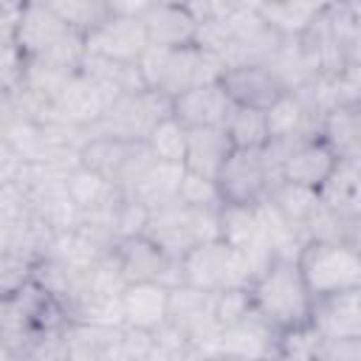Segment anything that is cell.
<instances>
[{
  "mask_svg": "<svg viewBox=\"0 0 361 361\" xmlns=\"http://www.w3.org/2000/svg\"><path fill=\"white\" fill-rule=\"evenodd\" d=\"M254 310L279 333L310 324L313 293L299 271V262L274 259L271 268L251 285Z\"/></svg>",
  "mask_w": 361,
  "mask_h": 361,
  "instance_id": "1",
  "label": "cell"
},
{
  "mask_svg": "<svg viewBox=\"0 0 361 361\" xmlns=\"http://www.w3.org/2000/svg\"><path fill=\"white\" fill-rule=\"evenodd\" d=\"M296 262L313 299L361 288V248H355L350 240L307 243Z\"/></svg>",
  "mask_w": 361,
  "mask_h": 361,
  "instance_id": "2",
  "label": "cell"
},
{
  "mask_svg": "<svg viewBox=\"0 0 361 361\" xmlns=\"http://www.w3.org/2000/svg\"><path fill=\"white\" fill-rule=\"evenodd\" d=\"M217 183L226 206H257L274 189V178L265 166L262 149H234Z\"/></svg>",
  "mask_w": 361,
  "mask_h": 361,
  "instance_id": "3",
  "label": "cell"
},
{
  "mask_svg": "<svg viewBox=\"0 0 361 361\" xmlns=\"http://www.w3.org/2000/svg\"><path fill=\"white\" fill-rule=\"evenodd\" d=\"M85 42H87V54L118 62V65H135L141 54L149 48L141 17L118 14V11H113L110 20L102 28H96L90 37H85Z\"/></svg>",
  "mask_w": 361,
  "mask_h": 361,
  "instance_id": "4",
  "label": "cell"
},
{
  "mask_svg": "<svg viewBox=\"0 0 361 361\" xmlns=\"http://www.w3.org/2000/svg\"><path fill=\"white\" fill-rule=\"evenodd\" d=\"M279 330L271 327L257 310L248 313L243 322L223 327L220 336V358L226 361H262L276 355Z\"/></svg>",
  "mask_w": 361,
  "mask_h": 361,
  "instance_id": "5",
  "label": "cell"
},
{
  "mask_svg": "<svg viewBox=\"0 0 361 361\" xmlns=\"http://www.w3.org/2000/svg\"><path fill=\"white\" fill-rule=\"evenodd\" d=\"M310 327L322 338H355V341H361V288L313 299Z\"/></svg>",
  "mask_w": 361,
  "mask_h": 361,
  "instance_id": "6",
  "label": "cell"
},
{
  "mask_svg": "<svg viewBox=\"0 0 361 361\" xmlns=\"http://www.w3.org/2000/svg\"><path fill=\"white\" fill-rule=\"evenodd\" d=\"M71 28L51 8V3H23V17L17 25L14 45L25 54V59H39L51 48H56Z\"/></svg>",
  "mask_w": 361,
  "mask_h": 361,
  "instance_id": "7",
  "label": "cell"
},
{
  "mask_svg": "<svg viewBox=\"0 0 361 361\" xmlns=\"http://www.w3.org/2000/svg\"><path fill=\"white\" fill-rule=\"evenodd\" d=\"M220 82H223L228 99L237 107H251V110H268L279 96L288 93L282 87V82L271 73L268 65H237V68H228Z\"/></svg>",
  "mask_w": 361,
  "mask_h": 361,
  "instance_id": "8",
  "label": "cell"
},
{
  "mask_svg": "<svg viewBox=\"0 0 361 361\" xmlns=\"http://www.w3.org/2000/svg\"><path fill=\"white\" fill-rule=\"evenodd\" d=\"M149 45L161 48H186L197 39V17L189 6L178 3H149L141 14Z\"/></svg>",
  "mask_w": 361,
  "mask_h": 361,
  "instance_id": "9",
  "label": "cell"
},
{
  "mask_svg": "<svg viewBox=\"0 0 361 361\" xmlns=\"http://www.w3.org/2000/svg\"><path fill=\"white\" fill-rule=\"evenodd\" d=\"M234 102L228 99L223 82H214V85H200V87H192L180 96L172 99V116L186 127V130H195V127H223L228 113H231Z\"/></svg>",
  "mask_w": 361,
  "mask_h": 361,
  "instance_id": "10",
  "label": "cell"
},
{
  "mask_svg": "<svg viewBox=\"0 0 361 361\" xmlns=\"http://www.w3.org/2000/svg\"><path fill=\"white\" fill-rule=\"evenodd\" d=\"M336 166H338L336 152L327 147V141L322 135H316L290 149V155L285 158V166H282V180L319 192Z\"/></svg>",
  "mask_w": 361,
  "mask_h": 361,
  "instance_id": "11",
  "label": "cell"
},
{
  "mask_svg": "<svg viewBox=\"0 0 361 361\" xmlns=\"http://www.w3.org/2000/svg\"><path fill=\"white\" fill-rule=\"evenodd\" d=\"M124 327L158 330L169 319V288L161 282H130L121 296Z\"/></svg>",
  "mask_w": 361,
  "mask_h": 361,
  "instance_id": "12",
  "label": "cell"
},
{
  "mask_svg": "<svg viewBox=\"0 0 361 361\" xmlns=\"http://www.w3.org/2000/svg\"><path fill=\"white\" fill-rule=\"evenodd\" d=\"M234 144L223 127H195L186 130V161L183 166L195 175L217 180L226 161L231 158Z\"/></svg>",
  "mask_w": 361,
  "mask_h": 361,
  "instance_id": "13",
  "label": "cell"
},
{
  "mask_svg": "<svg viewBox=\"0 0 361 361\" xmlns=\"http://www.w3.org/2000/svg\"><path fill=\"white\" fill-rule=\"evenodd\" d=\"M183 175H186V166H180V164L152 161V164L138 175V180L130 186V192H127L124 197L141 203V206L149 209V212L164 209V206H172V203L180 200Z\"/></svg>",
  "mask_w": 361,
  "mask_h": 361,
  "instance_id": "14",
  "label": "cell"
},
{
  "mask_svg": "<svg viewBox=\"0 0 361 361\" xmlns=\"http://www.w3.org/2000/svg\"><path fill=\"white\" fill-rule=\"evenodd\" d=\"M319 200L347 226L361 220V164L338 161L333 175L319 189Z\"/></svg>",
  "mask_w": 361,
  "mask_h": 361,
  "instance_id": "15",
  "label": "cell"
},
{
  "mask_svg": "<svg viewBox=\"0 0 361 361\" xmlns=\"http://www.w3.org/2000/svg\"><path fill=\"white\" fill-rule=\"evenodd\" d=\"M319 135L327 141V147L336 152L338 161L361 164V102L336 104L322 118Z\"/></svg>",
  "mask_w": 361,
  "mask_h": 361,
  "instance_id": "16",
  "label": "cell"
},
{
  "mask_svg": "<svg viewBox=\"0 0 361 361\" xmlns=\"http://www.w3.org/2000/svg\"><path fill=\"white\" fill-rule=\"evenodd\" d=\"M68 195L73 197V203L87 214V212H96L102 206H110L116 203L118 197H124L107 178H102L99 172L87 169V166H76L71 175H68Z\"/></svg>",
  "mask_w": 361,
  "mask_h": 361,
  "instance_id": "17",
  "label": "cell"
},
{
  "mask_svg": "<svg viewBox=\"0 0 361 361\" xmlns=\"http://www.w3.org/2000/svg\"><path fill=\"white\" fill-rule=\"evenodd\" d=\"M257 8L282 39H299L322 11L316 3H259Z\"/></svg>",
  "mask_w": 361,
  "mask_h": 361,
  "instance_id": "18",
  "label": "cell"
},
{
  "mask_svg": "<svg viewBox=\"0 0 361 361\" xmlns=\"http://www.w3.org/2000/svg\"><path fill=\"white\" fill-rule=\"evenodd\" d=\"M268 200L305 234V228H307V223H310V217L316 214V209L322 206V200H319V192L316 189H307V186H296V183H276L274 189H271V195H268ZM307 240V237H305Z\"/></svg>",
  "mask_w": 361,
  "mask_h": 361,
  "instance_id": "19",
  "label": "cell"
},
{
  "mask_svg": "<svg viewBox=\"0 0 361 361\" xmlns=\"http://www.w3.org/2000/svg\"><path fill=\"white\" fill-rule=\"evenodd\" d=\"M223 130L228 133L234 149H262L271 141L265 110H251V107H237L234 104Z\"/></svg>",
  "mask_w": 361,
  "mask_h": 361,
  "instance_id": "20",
  "label": "cell"
},
{
  "mask_svg": "<svg viewBox=\"0 0 361 361\" xmlns=\"http://www.w3.org/2000/svg\"><path fill=\"white\" fill-rule=\"evenodd\" d=\"M147 147H149V152H152L155 161L180 164L183 166V161H186V127L175 116H166L149 133Z\"/></svg>",
  "mask_w": 361,
  "mask_h": 361,
  "instance_id": "21",
  "label": "cell"
},
{
  "mask_svg": "<svg viewBox=\"0 0 361 361\" xmlns=\"http://www.w3.org/2000/svg\"><path fill=\"white\" fill-rule=\"evenodd\" d=\"M180 203H186L192 209H223L226 206L220 183L212 180V178L195 175L189 169H186L183 183H180Z\"/></svg>",
  "mask_w": 361,
  "mask_h": 361,
  "instance_id": "22",
  "label": "cell"
},
{
  "mask_svg": "<svg viewBox=\"0 0 361 361\" xmlns=\"http://www.w3.org/2000/svg\"><path fill=\"white\" fill-rule=\"evenodd\" d=\"M316 361H361V341H355V338H322Z\"/></svg>",
  "mask_w": 361,
  "mask_h": 361,
  "instance_id": "23",
  "label": "cell"
},
{
  "mask_svg": "<svg viewBox=\"0 0 361 361\" xmlns=\"http://www.w3.org/2000/svg\"><path fill=\"white\" fill-rule=\"evenodd\" d=\"M350 243H353L355 248H361V220H355V223H353V231H350Z\"/></svg>",
  "mask_w": 361,
  "mask_h": 361,
  "instance_id": "24",
  "label": "cell"
},
{
  "mask_svg": "<svg viewBox=\"0 0 361 361\" xmlns=\"http://www.w3.org/2000/svg\"><path fill=\"white\" fill-rule=\"evenodd\" d=\"M262 361H279V358H276V355H271V358H262Z\"/></svg>",
  "mask_w": 361,
  "mask_h": 361,
  "instance_id": "25",
  "label": "cell"
},
{
  "mask_svg": "<svg viewBox=\"0 0 361 361\" xmlns=\"http://www.w3.org/2000/svg\"><path fill=\"white\" fill-rule=\"evenodd\" d=\"M209 361H226V358H209Z\"/></svg>",
  "mask_w": 361,
  "mask_h": 361,
  "instance_id": "26",
  "label": "cell"
}]
</instances>
